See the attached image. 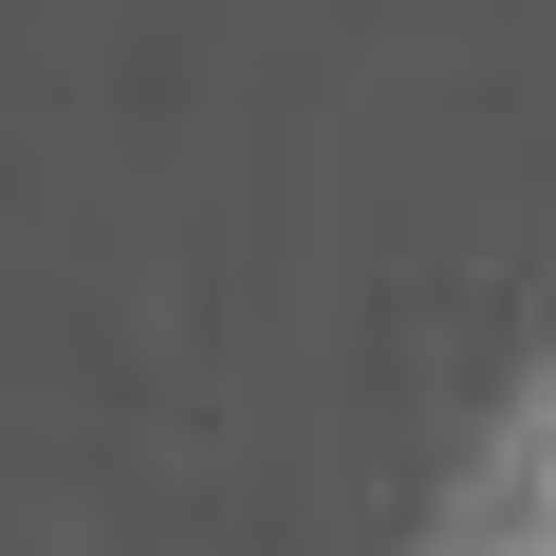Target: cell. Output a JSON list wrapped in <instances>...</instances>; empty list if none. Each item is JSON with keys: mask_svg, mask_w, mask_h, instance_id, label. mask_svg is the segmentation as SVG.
<instances>
[{"mask_svg": "<svg viewBox=\"0 0 556 556\" xmlns=\"http://www.w3.org/2000/svg\"><path fill=\"white\" fill-rule=\"evenodd\" d=\"M427 538H445V556H556V334H538V353H519V390L464 427V464H445Z\"/></svg>", "mask_w": 556, "mask_h": 556, "instance_id": "cell-1", "label": "cell"}]
</instances>
